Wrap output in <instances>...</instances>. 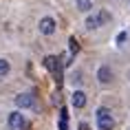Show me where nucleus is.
Listing matches in <instances>:
<instances>
[{
    "label": "nucleus",
    "mask_w": 130,
    "mask_h": 130,
    "mask_svg": "<svg viewBox=\"0 0 130 130\" xmlns=\"http://www.w3.org/2000/svg\"><path fill=\"white\" fill-rule=\"evenodd\" d=\"M97 126H99V130H112L115 128V119L110 117L108 108H99L97 110Z\"/></svg>",
    "instance_id": "nucleus-1"
},
{
    "label": "nucleus",
    "mask_w": 130,
    "mask_h": 130,
    "mask_svg": "<svg viewBox=\"0 0 130 130\" xmlns=\"http://www.w3.org/2000/svg\"><path fill=\"white\" fill-rule=\"evenodd\" d=\"M44 66H46V69L55 75V82H57V86H62V66H60V62H57V57H55V55H48V57H44Z\"/></svg>",
    "instance_id": "nucleus-2"
},
{
    "label": "nucleus",
    "mask_w": 130,
    "mask_h": 130,
    "mask_svg": "<svg viewBox=\"0 0 130 130\" xmlns=\"http://www.w3.org/2000/svg\"><path fill=\"white\" fill-rule=\"evenodd\" d=\"M15 104L20 106V108H33L35 106V97L31 93H22V95L15 97Z\"/></svg>",
    "instance_id": "nucleus-3"
},
{
    "label": "nucleus",
    "mask_w": 130,
    "mask_h": 130,
    "mask_svg": "<svg viewBox=\"0 0 130 130\" xmlns=\"http://www.w3.org/2000/svg\"><path fill=\"white\" fill-rule=\"evenodd\" d=\"M112 69L110 66H99V71H97V79H99V84H110L112 82Z\"/></svg>",
    "instance_id": "nucleus-4"
},
{
    "label": "nucleus",
    "mask_w": 130,
    "mask_h": 130,
    "mask_svg": "<svg viewBox=\"0 0 130 130\" xmlns=\"http://www.w3.org/2000/svg\"><path fill=\"white\" fill-rule=\"evenodd\" d=\"M40 33H44V35L55 33V20L53 18H42L40 20Z\"/></svg>",
    "instance_id": "nucleus-5"
},
{
    "label": "nucleus",
    "mask_w": 130,
    "mask_h": 130,
    "mask_svg": "<svg viewBox=\"0 0 130 130\" xmlns=\"http://www.w3.org/2000/svg\"><path fill=\"white\" fill-rule=\"evenodd\" d=\"M73 106H75V108H84V106H86V95H84V90H75V93H73Z\"/></svg>",
    "instance_id": "nucleus-6"
},
{
    "label": "nucleus",
    "mask_w": 130,
    "mask_h": 130,
    "mask_svg": "<svg viewBox=\"0 0 130 130\" xmlns=\"http://www.w3.org/2000/svg\"><path fill=\"white\" fill-rule=\"evenodd\" d=\"M22 123H24V119H22L20 112H11L9 115V126L11 128H22Z\"/></svg>",
    "instance_id": "nucleus-7"
},
{
    "label": "nucleus",
    "mask_w": 130,
    "mask_h": 130,
    "mask_svg": "<svg viewBox=\"0 0 130 130\" xmlns=\"http://www.w3.org/2000/svg\"><path fill=\"white\" fill-rule=\"evenodd\" d=\"M60 130H69V112H66V108L60 110Z\"/></svg>",
    "instance_id": "nucleus-8"
},
{
    "label": "nucleus",
    "mask_w": 130,
    "mask_h": 130,
    "mask_svg": "<svg viewBox=\"0 0 130 130\" xmlns=\"http://www.w3.org/2000/svg\"><path fill=\"white\" fill-rule=\"evenodd\" d=\"M99 24H102V20H99V15H90L88 20H86V27H88V29H97Z\"/></svg>",
    "instance_id": "nucleus-9"
},
{
    "label": "nucleus",
    "mask_w": 130,
    "mask_h": 130,
    "mask_svg": "<svg viewBox=\"0 0 130 130\" xmlns=\"http://www.w3.org/2000/svg\"><path fill=\"white\" fill-rule=\"evenodd\" d=\"M90 7H93L90 0H77V9L79 11H90Z\"/></svg>",
    "instance_id": "nucleus-10"
},
{
    "label": "nucleus",
    "mask_w": 130,
    "mask_h": 130,
    "mask_svg": "<svg viewBox=\"0 0 130 130\" xmlns=\"http://www.w3.org/2000/svg\"><path fill=\"white\" fill-rule=\"evenodd\" d=\"M9 71H11L9 62H7V60H0V77H5V75L9 73Z\"/></svg>",
    "instance_id": "nucleus-11"
},
{
    "label": "nucleus",
    "mask_w": 130,
    "mask_h": 130,
    "mask_svg": "<svg viewBox=\"0 0 130 130\" xmlns=\"http://www.w3.org/2000/svg\"><path fill=\"white\" fill-rule=\"evenodd\" d=\"M69 46H71V53H73V55H75L77 51H79V44H77V40H75V38H71V40H69Z\"/></svg>",
    "instance_id": "nucleus-12"
},
{
    "label": "nucleus",
    "mask_w": 130,
    "mask_h": 130,
    "mask_svg": "<svg viewBox=\"0 0 130 130\" xmlns=\"http://www.w3.org/2000/svg\"><path fill=\"white\" fill-rule=\"evenodd\" d=\"M126 38H128V35H126V31H121V33L117 35V44H123V42H126Z\"/></svg>",
    "instance_id": "nucleus-13"
},
{
    "label": "nucleus",
    "mask_w": 130,
    "mask_h": 130,
    "mask_svg": "<svg viewBox=\"0 0 130 130\" xmlns=\"http://www.w3.org/2000/svg\"><path fill=\"white\" fill-rule=\"evenodd\" d=\"M79 130H90V128L86 126V123H79Z\"/></svg>",
    "instance_id": "nucleus-14"
}]
</instances>
